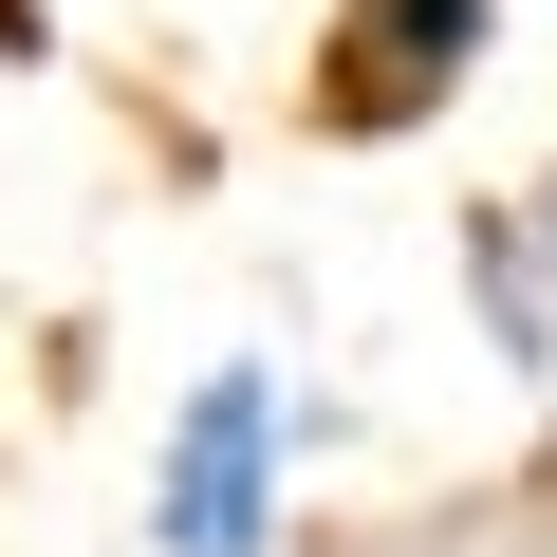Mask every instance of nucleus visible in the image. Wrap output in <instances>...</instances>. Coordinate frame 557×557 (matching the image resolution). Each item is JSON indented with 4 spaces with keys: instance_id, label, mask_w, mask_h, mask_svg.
<instances>
[{
    "instance_id": "f257e3e1",
    "label": "nucleus",
    "mask_w": 557,
    "mask_h": 557,
    "mask_svg": "<svg viewBox=\"0 0 557 557\" xmlns=\"http://www.w3.org/2000/svg\"><path fill=\"white\" fill-rule=\"evenodd\" d=\"M317 391L278 354H205L149 428V557H298V465H317Z\"/></svg>"
},
{
    "instance_id": "f03ea898",
    "label": "nucleus",
    "mask_w": 557,
    "mask_h": 557,
    "mask_svg": "<svg viewBox=\"0 0 557 557\" xmlns=\"http://www.w3.org/2000/svg\"><path fill=\"white\" fill-rule=\"evenodd\" d=\"M483 57H502V0H317L298 131H335V149H391V131H428V112H446Z\"/></svg>"
},
{
    "instance_id": "7ed1b4c3",
    "label": "nucleus",
    "mask_w": 557,
    "mask_h": 557,
    "mask_svg": "<svg viewBox=\"0 0 557 557\" xmlns=\"http://www.w3.org/2000/svg\"><path fill=\"white\" fill-rule=\"evenodd\" d=\"M446 278H465V317H483V354H502L520 391H557V168L483 186V205L446 223Z\"/></svg>"
}]
</instances>
